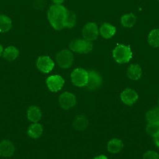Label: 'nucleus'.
I'll use <instances>...</instances> for the list:
<instances>
[{
    "mask_svg": "<svg viewBox=\"0 0 159 159\" xmlns=\"http://www.w3.org/2000/svg\"><path fill=\"white\" fill-rule=\"evenodd\" d=\"M100 33L103 38L110 39L115 35L116 27L114 25H112L111 24L105 23V24H102L100 27Z\"/></svg>",
    "mask_w": 159,
    "mask_h": 159,
    "instance_id": "12",
    "label": "nucleus"
},
{
    "mask_svg": "<svg viewBox=\"0 0 159 159\" xmlns=\"http://www.w3.org/2000/svg\"><path fill=\"white\" fill-rule=\"evenodd\" d=\"M146 131L149 136L153 137L156 133L159 132V122H148Z\"/></svg>",
    "mask_w": 159,
    "mask_h": 159,
    "instance_id": "23",
    "label": "nucleus"
},
{
    "mask_svg": "<svg viewBox=\"0 0 159 159\" xmlns=\"http://www.w3.org/2000/svg\"><path fill=\"white\" fill-rule=\"evenodd\" d=\"M64 84H65L64 78L58 74L51 75L46 80V85L51 92H59L64 87Z\"/></svg>",
    "mask_w": 159,
    "mask_h": 159,
    "instance_id": "7",
    "label": "nucleus"
},
{
    "mask_svg": "<svg viewBox=\"0 0 159 159\" xmlns=\"http://www.w3.org/2000/svg\"><path fill=\"white\" fill-rule=\"evenodd\" d=\"M12 27V20L6 15H0V32H7Z\"/></svg>",
    "mask_w": 159,
    "mask_h": 159,
    "instance_id": "22",
    "label": "nucleus"
},
{
    "mask_svg": "<svg viewBox=\"0 0 159 159\" xmlns=\"http://www.w3.org/2000/svg\"><path fill=\"white\" fill-rule=\"evenodd\" d=\"M124 144L119 139H112L107 143V150L111 153H118L122 150Z\"/></svg>",
    "mask_w": 159,
    "mask_h": 159,
    "instance_id": "19",
    "label": "nucleus"
},
{
    "mask_svg": "<svg viewBox=\"0 0 159 159\" xmlns=\"http://www.w3.org/2000/svg\"><path fill=\"white\" fill-rule=\"evenodd\" d=\"M44 5H45L44 0H35V2H34V8L35 9H43Z\"/></svg>",
    "mask_w": 159,
    "mask_h": 159,
    "instance_id": "27",
    "label": "nucleus"
},
{
    "mask_svg": "<svg viewBox=\"0 0 159 159\" xmlns=\"http://www.w3.org/2000/svg\"><path fill=\"white\" fill-rule=\"evenodd\" d=\"M148 42L153 48L159 47V29H154L150 30L148 35Z\"/></svg>",
    "mask_w": 159,
    "mask_h": 159,
    "instance_id": "20",
    "label": "nucleus"
},
{
    "mask_svg": "<svg viewBox=\"0 0 159 159\" xmlns=\"http://www.w3.org/2000/svg\"><path fill=\"white\" fill-rule=\"evenodd\" d=\"M136 17L134 14L132 13H128V14H125V15H123L122 18H121V25L126 27V29H130V27H132L135 25L136 24Z\"/></svg>",
    "mask_w": 159,
    "mask_h": 159,
    "instance_id": "21",
    "label": "nucleus"
},
{
    "mask_svg": "<svg viewBox=\"0 0 159 159\" xmlns=\"http://www.w3.org/2000/svg\"><path fill=\"white\" fill-rule=\"evenodd\" d=\"M73 54L70 51L64 49L57 55V63L61 68H68L73 64Z\"/></svg>",
    "mask_w": 159,
    "mask_h": 159,
    "instance_id": "5",
    "label": "nucleus"
},
{
    "mask_svg": "<svg viewBox=\"0 0 159 159\" xmlns=\"http://www.w3.org/2000/svg\"><path fill=\"white\" fill-rule=\"evenodd\" d=\"M82 35L85 39L88 40H95L98 38L99 35V27L95 23H87L82 29Z\"/></svg>",
    "mask_w": 159,
    "mask_h": 159,
    "instance_id": "8",
    "label": "nucleus"
},
{
    "mask_svg": "<svg viewBox=\"0 0 159 159\" xmlns=\"http://www.w3.org/2000/svg\"><path fill=\"white\" fill-rule=\"evenodd\" d=\"M15 152V146L9 140H4L0 142V156L11 157Z\"/></svg>",
    "mask_w": 159,
    "mask_h": 159,
    "instance_id": "11",
    "label": "nucleus"
},
{
    "mask_svg": "<svg viewBox=\"0 0 159 159\" xmlns=\"http://www.w3.org/2000/svg\"><path fill=\"white\" fill-rule=\"evenodd\" d=\"M153 139H154V143H155V144H156V146L159 148V132H158V133H156V134L153 136Z\"/></svg>",
    "mask_w": 159,
    "mask_h": 159,
    "instance_id": "28",
    "label": "nucleus"
},
{
    "mask_svg": "<svg viewBox=\"0 0 159 159\" xmlns=\"http://www.w3.org/2000/svg\"><path fill=\"white\" fill-rule=\"evenodd\" d=\"M26 115H27V118H29V120L31 121L32 123L38 122L41 119V117H42V111H41V109L38 107L30 106L29 107V109H27Z\"/></svg>",
    "mask_w": 159,
    "mask_h": 159,
    "instance_id": "14",
    "label": "nucleus"
},
{
    "mask_svg": "<svg viewBox=\"0 0 159 159\" xmlns=\"http://www.w3.org/2000/svg\"><path fill=\"white\" fill-rule=\"evenodd\" d=\"M19 55H20V51L15 46H8L7 48H5V50L3 51L2 56L6 61H12L14 60H16L19 57Z\"/></svg>",
    "mask_w": 159,
    "mask_h": 159,
    "instance_id": "17",
    "label": "nucleus"
},
{
    "mask_svg": "<svg viewBox=\"0 0 159 159\" xmlns=\"http://www.w3.org/2000/svg\"><path fill=\"white\" fill-rule=\"evenodd\" d=\"M70 50L78 54H87L93 50V43L88 39H76L70 44Z\"/></svg>",
    "mask_w": 159,
    "mask_h": 159,
    "instance_id": "3",
    "label": "nucleus"
},
{
    "mask_svg": "<svg viewBox=\"0 0 159 159\" xmlns=\"http://www.w3.org/2000/svg\"><path fill=\"white\" fill-rule=\"evenodd\" d=\"M3 47L1 46V44H0V56H2V54H3Z\"/></svg>",
    "mask_w": 159,
    "mask_h": 159,
    "instance_id": "31",
    "label": "nucleus"
},
{
    "mask_svg": "<svg viewBox=\"0 0 159 159\" xmlns=\"http://www.w3.org/2000/svg\"><path fill=\"white\" fill-rule=\"evenodd\" d=\"M27 134L31 139H38L43 134V127L38 122H34L27 129Z\"/></svg>",
    "mask_w": 159,
    "mask_h": 159,
    "instance_id": "15",
    "label": "nucleus"
},
{
    "mask_svg": "<svg viewBox=\"0 0 159 159\" xmlns=\"http://www.w3.org/2000/svg\"><path fill=\"white\" fill-rule=\"evenodd\" d=\"M132 50H131L130 46L126 44H117L112 51V57L114 61L120 65L127 64L132 59Z\"/></svg>",
    "mask_w": 159,
    "mask_h": 159,
    "instance_id": "2",
    "label": "nucleus"
},
{
    "mask_svg": "<svg viewBox=\"0 0 159 159\" xmlns=\"http://www.w3.org/2000/svg\"><path fill=\"white\" fill-rule=\"evenodd\" d=\"M143 157L144 159H158L159 154L154 150H148V151H147V152H144Z\"/></svg>",
    "mask_w": 159,
    "mask_h": 159,
    "instance_id": "26",
    "label": "nucleus"
},
{
    "mask_svg": "<svg viewBox=\"0 0 159 159\" xmlns=\"http://www.w3.org/2000/svg\"><path fill=\"white\" fill-rule=\"evenodd\" d=\"M158 108H159V100H158Z\"/></svg>",
    "mask_w": 159,
    "mask_h": 159,
    "instance_id": "32",
    "label": "nucleus"
},
{
    "mask_svg": "<svg viewBox=\"0 0 159 159\" xmlns=\"http://www.w3.org/2000/svg\"><path fill=\"white\" fill-rule=\"evenodd\" d=\"M71 81L77 87H85L89 81V72L85 68L78 67L71 72Z\"/></svg>",
    "mask_w": 159,
    "mask_h": 159,
    "instance_id": "4",
    "label": "nucleus"
},
{
    "mask_svg": "<svg viewBox=\"0 0 159 159\" xmlns=\"http://www.w3.org/2000/svg\"><path fill=\"white\" fill-rule=\"evenodd\" d=\"M59 105L61 108L70 109L76 105V97L70 92L61 93L59 97Z\"/></svg>",
    "mask_w": 159,
    "mask_h": 159,
    "instance_id": "6",
    "label": "nucleus"
},
{
    "mask_svg": "<svg viewBox=\"0 0 159 159\" xmlns=\"http://www.w3.org/2000/svg\"><path fill=\"white\" fill-rule=\"evenodd\" d=\"M75 25H76V17H75L74 14L70 13V16H68V18L66 20V27H68V29H72L73 26H75Z\"/></svg>",
    "mask_w": 159,
    "mask_h": 159,
    "instance_id": "25",
    "label": "nucleus"
},
{
    "mask_svg": "<svg viewBox=\"0 0 159 159\" xmlns=\"http://www.w3.org/2000/svg\"><path fill=\"white\" fill-rule=\"evenodd\" d=\"M87 85L89 86V88H92V89L99 88L102 85L101 75L96 71H91L89 73V81Z\"/></svg>",
    "mask_w": 159,
    "mask_h": 159,
    "instance_id": "18",
    "label": "nucleus"
},
{
    "mask_svg": "<svg viewBox=\"0 0 159 159\" xmlns=\"http://www.w3.org/2000/svg\"><path fill=\"white\" fill-rule=\"evenodd\" d=\"M36 66L41 72L48 73L54 70L55 63L54 61L48 56H41L37 59Z\"/></svg>",
    "mask_w": 159,
    "mask_h": 159,
    "instance_id": "9",
    "label": "nucleus"
},
{
    "mask_svg": "<svg viewBox=\"0 0 159 159\" xmlns=\"http://www.w3.org/2000/svg\"><path fill=\"white\" fill-rule=\"evenodd\" d=\"M95 159H107V157L106 155H103V154H99V155H96L94 157Z\"/></svg>",
    "mask_w": 159,
    "mask_h": 159,
    "instance_id": "29",
    "label": "nucleus"
},
{
    "mask_svg": "<svg viewBox=\"0 0 159 159\" xmlns=\"http://www.w3.org/2000/svg\"><path fill=\"white\" fill-rule=\"evenodd\" d=\"M138 99H139L138 93L133 89H130V88L124 89L123 91L120 93V100L124 105L132 106L137 102Z\"/></svg>",
    "mask_w": 159,
    "mask_h": 159,
    "instance_id": "10",
    "label": "nucleus"
},
{
    "mask_svg": "<svg viewBox=\"0 0 159 159\" xmlns=\"http://www.w3.org/2000/svg\"><path fill=\"white\" fill-rule=\"evenodd\" d=\"M65 1V0H52V2H54V4H61Z\"/></svg>",
    "mask_w": 159,
    "mask_h": 159,
    "instance_id": "30",
    "label": "nucleus"
},
{
    "mask_svg": "<svg viewBox=\"0 0 159 159\" xmlns=\"http://www.w3.org/2000/svg\"><path fill=\"white\" fill-rule=\"evenodd\" d=\"M70 13V12L61 4H53L48 9L47 18L55 30H61L66 27Z\"/></svg>",
    "mask_w": 159,
    "mask_h": 159,
    "instance_id": "1",
    "label": "nucleus"
},
{
    "mask_svg": "<svg viewBox=\"0 0 159 159\" xmlns=\"http://www.w3.org/2000/svg\"><path fill=\"white\" fill-rule=\"evenodd\" d=\"M147 120L148 122H159V108L149 110L147 113Z\"/></svg>",
    "mask_w": 159,
    "mask_h": 159,
    "instance_id": "24",
    "label": "nucleus"
},
{
    "mask_svg": "<svg viewBox=\"0 0 159 159\" xmlns=\"http://www.w3.org/2000/svg\"><path fill=\"white\" fill-rule=\"evenodd\" d=\"M142 73H143V70L139 65L130 66L126 71L127 77L131 80H134V81L140 79V77L142 76Z\"/></svg>",
    "mask_w": 159,
    "mask_h": 159,
    "instance_id": "16",
    "label": "nucleus"
},
{
    "mask_svg": "<svg viewBox=\"0 0 159 159\" xmlns=\"http://www.w3.org/2000/svg\"><path fill=\"white\" fill-rule=\"evenodd\" d=\"M89 126V120L85 115H77L72 122V128L76 131H84Z\"/></svg>",
    "mask_w": 159,
    "mask_h": 159,
    "instance_id": "13",
    "label": "nucleus"
}]
</instances>
